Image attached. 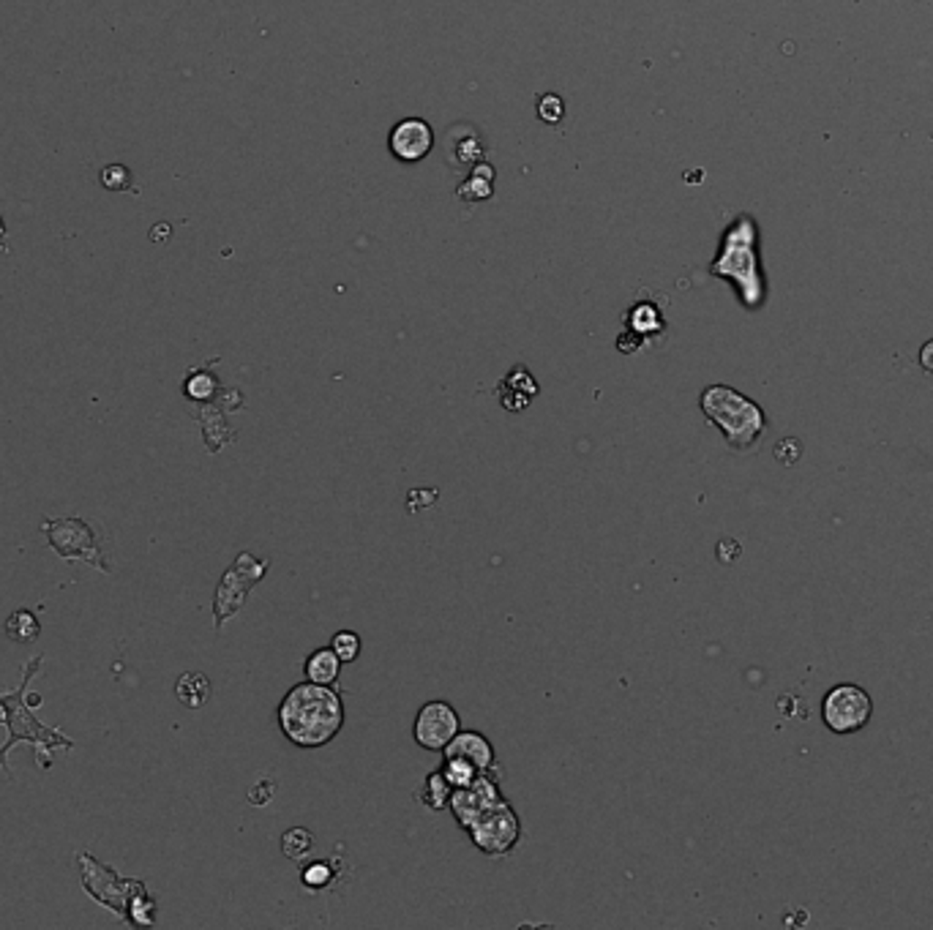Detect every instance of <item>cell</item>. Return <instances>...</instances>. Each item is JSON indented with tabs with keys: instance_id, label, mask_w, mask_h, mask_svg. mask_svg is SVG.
<instances>
[{
	"instance_id": "9a60e30c",
	"label": "cell",
	"mask_w": 933,
	"mask_h": 930,
	"mask_svg": "<svg viewBox=\"0 0 933 930\" xmlns=\"http://www.w3.org/2000/svg\"><path fill=\"white\" fill-rule=\"evenodd\" d=\"M39 631H42L39 617H36L34 612H28V609L15 612V614L6 620V625H4L6 639L15 641V644H31V641H36Z\"/></svg>"
},
{
	"instance_id": "5b68a950",
	"label": "cell",
	"mask_w": 933,
	"mask_h": 930,
	"mask_svg": "<svg viewBox=\"0 0 933 930\" xmlns=\"http://www.w3.org/2000/svg\"><path fill=\"white\" fill-rule=\"evenodd\" d=\"M42 533L47 535L50 546L55 549V554L61 560H69V563L80 560V563L93 565L102 573L113 571V565L107 563L104 549H102V533L91 522H85L80 516L44 519L42 522Z\"/></svg>"
},
{
	"instance_id": "3957f363",
	"label": "cell",
	"mask_w": 933,
	"mask_h": 930,
	"mask_svg": "<svg viewBox=\"0 0 933 930\" xmlns=\"http://www.w3.org/2000/svg\"><path fill=\"white\" fill-rule=\"evenodd\" d=\"M702 412L721 428L734 450H751L767 431L764 409L729 385H710L702 393Z\"/></svg>"
},
{
	"instance_id": "603a6c76",
	"label": "cell",
	"mask_w": 933,
	"mask_h": 930,
	"mask_svg": "<svg viewBox=\"0 0 933 930\" xmlns=\"http://www.w3.org/2000/svg\"><path fill=\"white\" fill-rule=\"evenodd\" d=\"M300 878H303V884H306L309 889H325V886L330 884V878H333V870H330L328 862H311V865L300 873Z\"/></svg>"
},
{
	"instance_id": "52a82bcc",
	"label": "cell",
	"mask_w": 933,
	"mask_h": 930,
	"mask_svg": "<svg viewBox=\"0 0 933 930\" xmlns=\"http://www.w3.org/2000/svg\"><path fill=\"white\" fill-rule=\"evenodd\" d=\"M77 867H80V876H83V886L88 889V895L113 908L118 914V919L129 922V903H132V895L137 892V886L142 881H126L121 878L113 867L102 865L99 859H93L91 854H80L77 857Z\"/></svg>"
},
{
	"instance_id": "277c9868",
	"label": "cell",
	"mask_w": 933,
	"mask_h": 930,
	"mask_svg": "<svg viewBox=\"0 0 933 930\" xmlns=\"http://www.w3.org/2000/svg\"><path fill=\"white\" fill-rule=\"evenodd\" d=\"M715 276L732 279L740 289V298L748 308L761 306L764 300V279L756 259V227L751 219H737L734 227L723 238L721 257L712 265Z\"/></svg>"
},
{
	"instance_id": "ba28073f",
	"label": "cell",
	"mask_w": 933,
	"mask_h": 930,
	"mask_svg": "<svg viewBox=\"0 0 933 930\" xmlns=\"http://www.w3.org/2000/svg\"><path fill=\"white\" fill-rule=\"evenodd\" d=\"M466 835L470 840L489 857H506L508 851H514V846L519 843L522 835V824L516 810L508 805V799L497 802L495 808H489L486 813H481L470 827H466Z\"/></svg>"
},
{
	"instance_id": "4fadbf2b",
	"label": "cell",
	"mask_w": 933,
	"mask_h": 930,
	"mask_svg": "<svg viewBox=\"0 0 933 930\" xmlns=\"http://www.w3.org/2000/svg\"><path fill=\"white\" fill-rule=\"evenodd\" d=\"M339 666H341V661H339V655L333 652V647H328V650H317V652H311L309 658H306V680L309 682H319V685H330V682H336V677H339Z\"/></svg>"
},
{
	"instance_id": "ffe728a7",
	"label": "cell",
	"mask_w": 933,
	"mask_h": 930,
	"mask_svg": "<svg viewBox=\"0 0 933 930\" xmlns=\"http://www.w3.org/2000/svg\"><path fill=\"white\" fill-rule=\"evenodd\" d=\"M492 175H495V170L486 167V164H481L478 172L470 178V183L458 186V197H466V200H486V197L492 194Z\"/></svg>"
},
{
	"instance_id": "8992f818",
	"label": "cell",
	"mask_w": 933,
	"mask_h": 930,
	"mask_svg": "<svg viewBox=\"0 0 933 930\" xmlns=\"http://www.w3.org/2000/svg\"><path fill=\"white\" fill-rule=\"evenodd\" d=\"M873 715V701L868 690L851 682H840L827 690L821 699V720L832 734H857L870 723Z\"/></svg>"
},
{
	"instance_id": "7c38bea8",
	"label": "cell",
	"mask_w": 933,
	"mask_h": 930,
	"mask_svg": "<svg viewBox=\"0 0 933 930\" xmlns=\"http://www.w3.org/2000/svg\"><path fill=\"white\" fill-rule=\"evenodd\" d=\"M445 756H456L464 759L466 764H473L481 775H495V748L492 742L481 734V731H458L442 750Z\"/></svg>"
},
{
	"instance_id": "ac0fdd59",
	"label": "cell",
	"mask_w": 933,
	"mask_h": 930,
	"mask_svg": "<svg viewBox=\"0 0 933 930\" xmlns=\"http://www.w3.org/2000/svg\"><path fill=\"white\" fill-rule=\"evenodd\" d=\"M129 922L132 925H140V927H148L156 922V903L153 897L148 895L145 884L137 886V892L132 895V903H129Z\"/></svg>"
},
{
	"instance_id": "d4e9b609",
	"label": "cell",
	"mask_w": 933,
	"mask_h": 930,
	"mask_svg": "<svg viewBox=\"0 0 933 930\" xmlns=\"http://www.w3.org/2000/svg\"><path fill=\"white\" fill-rule=\"evenodd\" d=\"M211 387H213V379L205 377V374H194V377L189 379V385H186L189 396H194V398H205V396L211 393Z\"/></svg>"
},
{
	"instance_id": "d6986e66",
	"label": "cell",
	"mask_w": 933,
	"mask_h": 930,
	"mask_svg": "<svg viewBox=\"0 0 933 930\" xmlns=\"http://www.w3.org/2000/svg\"><path fill=\"white\" fill-rule=\"evenodd\" d=\"M442 775H445V780L450 783V788H464V786H470L481 772H478L473 764H466L464 759L445 756V761H442Z\"/></svg>"
},
{
	"instance_id": "8fae6325",
	"label": "cell",
	"mask_w": 933,
	"mask_h": 930,
	"mask_svg": "<svg viewBox=\"0 0 933 930\" xmlns=\"http://www.w3.org/2000/svg\"><path fill=\"white\" fill-rule=\"evenodd\" d=\"M434 134L431 126L420 118H407L390 132V151L401 162H417L431 151Z\"/></svg>"
},
{
	"instance_id": "44dd1931",
	"label": "cell",
	"mask_w": 933,
	"mask_h": 930,
	"mask_svg": "<svg viewBox=\"0 0 933 930\" xmlns=\"http://www.w3.org/2000/svg\"><path fill=\"white\" fill-rule=\"evenodd\" d=\"M333 652L339 655L341 663H352L358 655H360V636L352 633V631H339L330 641Z\"/></svg>"
},
{
	"instance_id": "2e32d148",
	"label": "cell",
	"mask_w": 933,
	"mask_h": 930,
	"mask_svg": "<svg viewBox=\"0 0 933 930\" xmlns=\"http://www.w3.org/2000/svg\"><path fill=\"white\" fill-rule=\"evenodd\" d=\"M450 794H453V788H450V783L445 780L442 769H439V772H431V775L426 778V783H423V802H426L431 810H445L447 802H450Z\"/></svg>"
},
{
	"instance_id": "484cf974",
	"label": "cell",
	"mask_w": 933,
	"mask_h": 930,
	"mask_svg": "<svg viewBox=\"0 0 933 930\" xmlns=\"http://www.w3.org/2000/svg\"><path fill=\"white\" fill-rule=\"evenodd\" d=\"M919 366H922L928 374H933V338L922 344V349H919Z\"/></svg>"
},
{
	"instance_id": "5bb4252c",
	"label": "cell",
	"mask_w": 933,
	"mask_h": 930,
	"mask_svg": "<svg viewBox=\"0 0 933 930\" xmlns=\"http://www.w3.org/2000/svg\"><path fill=\"white\" fill-rule=\"evenodd\" d=\"M175 693L178 699L189 707V710H200L208 699H211V680L205 674H197V671H189L178 680L175 685Z\"/></svg>"
},
{
	"instance_id": "e0dca14e",
	"label": "cell",
	"mask_w": 933,
	"mask_h": 930,
	"mask_svg": "<svg viewBox=\"0 0 933 930\" xmlns=\"http://www.w3.org/2000/svg\"><path fill=\"white\" fill-rule=\"evenodd\" d=\"M281 851L290 859H306L314 851V835L303 827H292L281 835Z\"/></svg>"
},
{
	"instance_id": "cb8c5ba5",
	"label": "cell",
	"mask_w": 933,
	"mask_h": 930,
	"mask_svg": "<svg viewBox=\"0 0 933 930\" xmlns=\"http://www.w3.org/2000/svg\"><path fill=\"white\" fill-rule=\"evenodd\" d=\"M563 113H565V107H563V99H560V96H555V93L541 96V102H538V115H541V121L557 123V121L563 118Z\"/></svg>"
},
{
	"instance_id": "7a4b0ae2",
	"label": "cell",
	"mask_w": 933,
	"mask_h": 930,
	"mask_svg": "<svg viewBox=\"0 0 933 930\" xmlns=\"http://www.w3.org/2000/svg\"><path fill=\"white\" fill-rule=\"evenodd\" d=\"M344 726V704L336 690L319 682L295 685L279 704V729L298 748H322Z\"/></svg>"
},
{
	"instance_id": "9c48e42d",
	"label": "cell",
	"mask_w": 933,
	"mask_h": 930,
	"mask_svg": "<svg viewBox=\"0 0 933 930\" xmlns=\"http://www.w3.org/2000/svg\"><path fill=\"white\" fill-rule=\"evenodd\" d=\"M503 791L495 775H478L470 786L464 788H453L447 808L453 810L456 821L466 829L481 813H486L489 808H495L497 802H503Z\"/></svg>"
},
{
	"instance_id": "6da1fadb",
	"label": "cell",
	"mask_w": 933,
	"mask_h": 930,
	"mask_svg": "<svg viewBox=\"0 0 933 930\" xmlns=\"http://www.w3.org/2000/svg\"><path fill=\"white\" fill-rule=\"evenodd\" d=\"M42 663H44V655H36L25 663V674H23V682L17 690L12 693H0V723H4L9 729V739L0 745V769H4L9 778H12V769H9V761H6V753L17 745V742H31L36 748V761L39 767L50 769L53 764V753L58 748L64 750H72L74 748V739H69L61 729H53L47 723H42L31 707L42 704V696H28V685L31 680L42 671Z\"/></svg>"
},
{
	"instance_id": "30bf717a",
	"label": "cell",
	"mask_w": 933,
	"mask_h": 930,
	"mask_svg": "<svg viewBox=\"0 0 933 930\" xmlns=\"http://www.w3.org/2000/svg\"><path fill=\"white\" fill-rule=\"evenodd\" d=\"M412 734L420 748L445 750V745L458 734V715L447 701H428L417 710Z\"/></svg>"
},
{
	"instance_id": "7402d4cb",
	"label": "cell",
	"mask_w": 933,
	"mask_h": 930,
	"mask_svg": "<svg viewBox=\"0 0 933 930\" xmlns=\"http://www.w3.org/2000/svg\"><path fill=\"white\" fill-rule=\"evenodd\" d=\"M132 183V172L123 164H110L102 170V186L110 191H126Z\"/></svg>"
}]
</instances>
